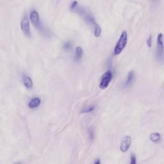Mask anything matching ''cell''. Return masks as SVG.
<instances>
[{
	"label": "cell",
	"mask_w": 164,
	"mask_h": 164,
	"mask_svg": "<svg viewBox=\"0 0 164 164\" xmlns=\"http://www.w3.org/2000/svg\"><path fill=\"white\" fill-rule=\"evenodd\" d=\"M78 6V2L76 1H74L73 2L71 5V6H70V8H71V11H74L75 8L77 7Z\"/></svg>",
	"instance_id": "ac0fdd59"
},
{
	"label": "cell",
	"mask_w": 164,
	"mask_h": 164,
	"mask_svg": "<svg viewBox=\"0 0 164 164\" xmlns=\"http://www.w3.org/2000/svg\"><path fill=\"white\" fill-rule=\"evenodd\" d=\"M21 27L22 32L24 34V36L28 39L31 38V31H30V28L29 19L27 16L24 17V18L21 21Z\"/></svg>",
	"instance_id": "277c9868"
},
{
	"label": "cell",
	"mask_w": 164,
	"mask_h": 164,
	"mask_svg": "<svg viewBox=\"0 0 164 164\" xmlns=\"http://www.w3.org/2000/svg\"><path fill=\"white\" fill-rule=\"evenodd\" d=\"M112 78H113V73L110 70H108L105 73H104L101 78V82L99 83V88L102 90L107 89L111 82Z\"/></svg>",
	"instance_id": "3957f363"
},
{
	"label": "cell",
	"mask_w": 164,
	"mask_h": 164,
	"mask_svg": "<svg viewBox=\"0 0 164 164\" xmlns=\"http://www.w3.org/2000/svg\"><path fill=\"white\" fill-rule=\"evenodd\" d=\"M132 144V138L130 136H125L121 141L120 145V150L122 153H126Z\"/></svg>",
	"instance_id": "8992f818"
},
{
	"label": "cell",
	"mask_w": 164,
	"mask_h": 164,
	"mask_svg": "<svg viewBox=\"0 0 164 164\" xmlns=\"http://www.w3.org/2000/svg\"><path fill=\"white\" fill-rule=\"evenodd\" d=\"M95 108H96V107L94 105H90L84 107L82 110H81V113L82 114H87V113H90V112L93 111Z\"/></svg>",
	"instance_id": "7c38bea8"
},
{
	"label": "cell",
	"mask_w": 164,
	"mask_h": 164,
	"mask_svg": "<svg viewBox=\"0 0 164 164\" xmlns=\"http://www.w3.org/2000/svg\"><path fill=\"white\" fill-rule=\"evenodd\" d=\"M64 49L67 51H69L72 49V44L71 42H66L64 44Z\"/></svg>",
	"instance_id": "5bb4252c"
},
{
	"label": "cell",
	"mask_w": 164,
	"mask_h": 164,
	"mask_svg": "<svg viewBox=\"0 0 164 164\" xmlns=\"http://www.w3.org/2000/svg\"><path fill=\"white\" fill-rule=\"evenodd\" d=\"M134 79H135V72H134V71L132 70L131 71H129V73L128 74L127 79L125 81V83L124 85V87H128L129 86H130L133 83Z\"/></svg>",
	"instance_id": "52a82bcc"
},
{
	"label": "cell",
	"mask_w": 164,
	"mask_h": 164,
	"mask_svg": "<svg viewBox=\"0 0 164 164\" xmlns=\"http://www.w3.org/2000/svg\"><path fill=\"white\" fill-rule=\"evenodd\" d=\"M149 139L153 143H158L161 140V135L158 132L152 133L149 135Z\"/></svg>",
	"instance_id": "30bf717a"
},
{
	"label": "cell",
	"mask_w": 164,
	"mask_h": 164,
	"mask_svg": "<svg viewBox=\"0 0 164 164\" xmlns=\"http://www.w3.org/2000/svg\"><path fill=\"white\" fill-rule=\"evenodd\" d=\"M83 55V49L80 46H78L76 49V56L74 58V61L75 62L79 61V60L82 58Z\"/></svg>",
	"instance_id": "8fae6325"
},
{
	"label": "cell",
	"mask_w": 164,
	"mask_h": 164,
	"mask_svg": "<svg viewBox=\"0 0 164 164\" xmlns=\"http://www.w3.org/2000/svg\"><path fill=\"white\" fill-rule=\"evenodd\" d=\"M129 164H137V157L135 154H132L130 156V162H129Z\"/></svg>",
	"instance_id": "2e32d148"
},
{
	"label": "cell",
	"mask_w": 164,
	"mask_h": 164,
	"mask_svg": "<svg viewBox=\"0 0 164 164\" xmlns=\"http://www.w3.org/2000/svg\"><path fill=\"white\" fill-rule=\"evenodd\" d=\"M41 100L39 98H35L32 99L28 103V107L31 109L36 108L39 107L40 105Z\"/></svg>",
	"instance_id": "9c48e42d"
},
{
	"label": "cell",
	"mask_w": 164,
	"mask_h": 164,
	"mask_svg": "<svg viewBox=\"0 0 164 164\" xmlns=\"http://www.w3.org/2000/svg\"><path fill=\"white\" fill-rule=\"evenodd\" d=\"M30 19L33 24L34 27L37 28V29L40 30V31L43 30L42 27L40 22V19H39V14L37 11H33L30 13Z\"/></svg>",
	"instance_id": "5b68a950"
},
{
	"label": "cell",
	"mask_w": 164,
	"mask_h": 164,
	"mask_svg": "<svg viewBox=\"0 0 164 164\" xmlns=\"http://www.w3.org/2000/svg\"><path fill=\"white\" fill-rule=\"evenodd\" d=\"M101 28L99 25H98L97 27L94 28V36L96 37H99L101 36Z\"/></svg>",
	"instance_id": "4fadbf2b"
},
{
	"label": "cell",
	"mask_w": 164,
	"mask_h": 164,
	"mask_svg": "<svg viewBox=\"0 0 164 164\" xmlns=\"http://www.w3.org/2000/svg\"><path fill=\"white\" fill-rule=\"evenodd\" d=\"M128 42V34L126 31L123 32L120 35L117 44L114 48V55H118L122 52L125 48Z\"/></svg>",
	"instance_id": "6da1fadb"
},
{
	"label": "cell",
	"mask_w": 164,
	"mask_h": 164,
	"mask_svg": "<svg viewBox=\"0 0 164 164\" xmlns=\"http://www.w3.org/2000/svg\"><path fill=\"white\" fill-rule=\"evenodd\" d=\"M94 164H101V160L99 158H97L96 160H95Z\"/></svg>",
	"instance_id": "d6986e66"
},
{
	"label": "cell",
	"mask_w": 164,
	"mask_h": 164,
	"mask_svg": "<svg viewBox=\"0 0 164 164\" xmlns=\"http://www.w3.org/2000/svg\"><path fill=\"white\" fill-rule=\"evenodd\" d=\"M146 43H147V45L149 48H151L152 46V36H150L148 39H147L146 40Z\"/></svg>",
	"instance_id": "e0dca14e"
},
{
	"label": "cell",
	"mask_w": 164,
	"mask_h": 164,
	"mask_svg": "<svg viewBox=\"0 0 164 164\" xmlns=\"http://www.w3.org/2000/svg\"><path fill=\"white\" fill-rule=\"evenodd\" d=\"M17 164H21V163H17Z\"/></svg>",
	"instance_id": "ffe728a7"
},
{
	"label": "cell",
	"mask_w": 164,
	"mask_h": 164,
	"mask_svg": "<svg viewBox=\"0 0 164 164\" xmlns=\"http://www.w3.org/2000/svg\"><path fill=\"white\" fill-rule=\"evenodd\" d=\"M88 134H89V137L91 141H93L94 139V131L92 127H90L88 129Z\"/></svg>",
	"instance_id": "9a60e30c"
},
{
	"label": "cell",
	"mask_w": 164,
	"mask_h": 164,
	"mask_svg": "<svg viewBox=\"0 0 164 164\" xmlns=\"http://www.w3.org/2000/svg\"><path fill=\"white\" fill-rule=\"evenodd\" d=\"M163 34L159 33L157 37V58L159 62L164 61V44L163 41Z\"/></svg>",
	"instance_id": "7a4b0ae2"
},
{
	"label": "cell",
	"mask_w": 164,
	"mask_h": 164,
	"mask_svg": "<svg viewBox=\"0 0 164 164\" xmlns=\"http://www.w3.org/2000/svg\"><path fill=\"white\" fill-rule=\"evenodd\" d=\"M23 81L24 85L27 89H31L33 87V81L31 78L27 74H24L23 76Z\"/></svg>",
	"instance_id": "ba28073f"
}]
</instances>
